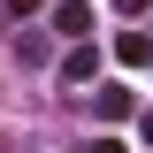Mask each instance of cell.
Masks as SVG:
<instances>
[{
  "mask_svg": "<svg viewBox=\"0 0 153 153\" xmlns=\"http://www.w3.org/2000/svg\"><path fill=\"white\" fill-rule=\"evenodd\" d=\"M146 8H153V0H115V16H146Z\"/></svg>",
  "mask_w": 153,
  "mask_h": 153,
  "instance_id": "5",
  "label": "cell"
},
{
  "mask_svg": "<svg viewBox=\"0 0 153 153\" xmlns=\"http://www.w3.org/2000/svg\"><path fill=\"white\" fill-rule=\"evenodd\" d=\"M100 115L123 123V115H130V92H123V84H100Z\"/></svg>",
  "mask_w": 153,
  "mask_h": 153,
  "instance_id": "4",
  "label": "cell"
},
{
  "mask_svg": "<svg viewBox=\"0 0 153 153\" xmlns=\"http://www.w3.org/2000/svg\"><path fill=\"white\" fill-rule=\"evenodd\" d=\"M92 153H123V146H115V138H100V146H92Z\"/></svg>",
  "mask_w": 153,
  "mask_h": 153,
  "instance_id": "7",
  "label": "cell"
},
{
  "mask_svg": "<svg viewBox=\"0 0 153 153\" xmlns=\"http://www.w3.org/2000/svg\"><path fill=\"white\" fill-rule=\"evenodd\" d=\"M115 54L130 61V69H146V61H153V38H146V31H123V38H115Z\"/></svg>",
  "mask_w": 153,
  "mask_h": 153,
  "instance_id": "3",
  "label": "cell"
},
{
  "mask_svg": "<svg viewBox=\"0 0 153 153\" xmlns=\"http://www.w3.org/2000/svg\"><path fill=\"white\" fill-rule=\"evenodd\" d=\"M54 31L84 38V31H92V0H54Z\"/></svg>",
  "mask_w": 153,
  "mask_h": 153,
  "instance_id": "1",
  "label": "cell"
},
{
  "mask_svg": "<svg viewBox=\"0 0 153 153\" xmlns=\"http://www.w3.org/2000/svg\"><path fill=\"white\" fill-rule=\"evenodd\" d=\"M100 76V54L92 46H69V54H61V84H92Z\"/></svg>",
  "mask_w": 153,
  "mask_h": 153,
  "instance_id": "2",
  "label": "cell"
},
{
  "mask_svg": "<svg viewBox=\"0 0 153 153\" xmlns=\"http://www.w3.org/2000/svg\"><path fill=\"white\" fill-rule=\"evenodd\" d=\"M138 130H146V146H153V107H146V115H138Z\"/></svg>",
  "mask_w": 153,
  "mask_h": 153,
  "instance_id": "6",
  "label": "cell"
}]
</instances>
